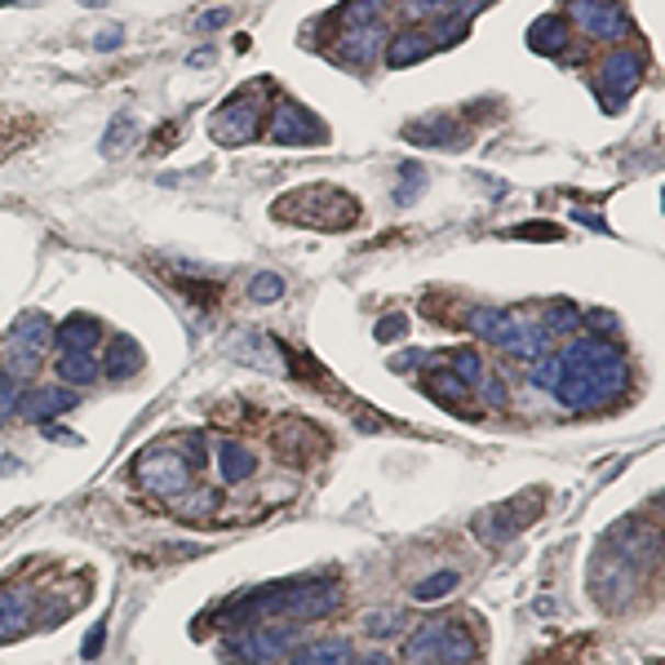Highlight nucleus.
<instances>
[{
	"label": "nucleus",
	"mask_w": 665,
	"mask_h": 665,
	"mask_svg": "<svg viewBox=\"0 0 665 665\" xmlns=\"http://www.w3.org/2000/svg\"><path fill=\"white\" fill-rule=\"evenodd\" d=\"M404 328H408L404 315H386V319L377 324V338H382V342H395V338H404Z\"/></svg>",
	"instance_id": "obj_24"
},
{
	"label": "nucleus",
	"mask_w": 665,
	"mask_h": 665,
	"mask_svg": "<svg viewBox=\"0 0 665 665\" xmlns=\"http://www.w3.org/2000/svg\"><path fill=\"white\" fill-rule=\"evenodd\" d=\"M258 121H262V98H258V93H236L232 102L217 106L213 138H217L222 147H240V143L258 138Z\"/></svg>",
	"instance_id": "obj_4"
},
{
	"label": "nucleus",
	"mask_w": 665,
	"mask_h": 665,
	"mask_svg": "<svg viewBox=\"0 0 665 665\" xmlns=\"http://www.w3.org/2000/svg\"><path fill=\"white\" fill-rule=\"evenodd\" d=\"M554 364H560V377H554V395H560L564 404H573V408H595V404L621 395L625 382H630L625 360H621L608 342H599V338L573 342L568 356L554 360Z\"/></svg>",
	"instance_id": "obj_1"
},
{
	"label": "nucleus",
	"mask_w": 665,
	"mask_h": 665,
	"mask_svg": "<svg viewBox=\"0 0 665 665\" xmlns=\"http://www.w3.org/2000/svg\"><path fill=\"white\" fill-rule=\"evenodd\" d=\"M458 582H462L458 573H435V577H426L421 586H413V599H421V604H426V599H443V595L458 590Z\"/></svg>",
	"instance_id": "obj_20"
},
{
	"label": "nucleus",
	"mask_w": 665,
	"mask_h": 665,
	"mask_svg": "<svg viewBox=\"0 0 665 665\" xmlns=\"http://www.w3.org/2000/svg\"><path fill=\"white\" fill-rule=\"evenodd\" d=\"M111 45H121V32H102L98 36V49H111Z\"/></svg>",
	"instance_id": "obj_27"
},
{
	"label": "nucleus",
	"mask_w": 665,
	"mask_h": 665,
	"mask_svg": "<svg viewBox=\"0 0 665 665\" xmlns=\"http://www.w3.org/2000/svg\"><path fill=\"white\" fill-rule=\"evenodd\" d=\"M475 652V639L462 621H449V617H439V621H426L413 639H408V661H426L435 656V665H462L471 661Z\"/></svg>",
	"instance_id": "obj_3"
},
{
	"label": "nucleus",
	"mask_w": 665,
	"mask_h": 665,
	"mask_svg": "<svg viewBox=\"0 0 665 665\" xmlns=\"http://www.w3.org/2000/svg\"><path fill=\"white\" fill-rule=\"evenodd\" d=\"M604 80H608V84H617V98H612V106H621V98H625V93H634V84L643 80V58H639V54H630V49L612 54V58H608V71H604Z\"/></svg>",
	"instance_id": "obj_8"
},
{
	"label": "nucleus",
	"mask_w": 665,
	"mask_h": 665,
	"mask_svg": "<svg viewBox=\"0 0 665 665\" xmlns=\"http://www.w3.org/2000/svg\"><path fill=\"white\" fill-rule=\"evenodd\" d=\"M360 665H395V661H391V656H386V652H369V656H364V661H360Z\"/></svg>",
	"instance_id": "obj_26"
},
{
	"label": "nucleus",
	"mask_w": 665,
	"mask_h": 665,
	"mask_svg": "<svg viewBox=\"0 0 665 665\" xmlns=\"http://www.w3.org/2000/svg\"><path fill=\"white\" fill-rule=\"evenodd\" d=\"M573 23L586 27L590 36H599V41H617V36L630 32V19L621 14V5H612V0H577Z\"/></svg>",
	"instance_id": "obj_7"
},
{
	"label": "nucleus",
	"mask_w": 665,
	"mask_h": 665,
	"mask_svg": "<svg viewBox=\"0 0 665 665\" xmlns=\"http://www.w3.org/2000/svg\"><path fill=\"white\" fill-rule=\"evenodd\" d=\"M143 369V347L134 338H125V332H116V342H111V356H106V373L111 377H134Z\"/></svg>",
	"instance_id": "obj_11"
},
{
	"label": "nucleus",
	"mask_w": 665,
	"mask_h": 665,
	"mask_svg": "<svg viewBox=\"0 0 665 665\" xmlns=\"http://www.w3.org/2000/svg\"><path fill=\"white\" fill-rule=\"evenodd\" d=\"M249 293H253V302H280L284 297V280L280 275H253V284H249Z\"/></svg>",
	"instance_id": "obj_22"
},
{
	"label": "nucleus",
	"mask_w": 665,
	"mask_h": 665,
	"mask_svg": "<svg viewBox=\"0 0 665 665\" xmlns=\"http://www.w3.org/2000/svg\"><path fill=\"white\" fill-rule=\"evenodd\" d=\"M102 634H106V630H102V625H98V630H93V634H89V643H84V656H89V661H93V656H98V647H102Z\"/></svg>",
	"instance_id": "obj_25"
},
{
	"label": "nucleus",
	"mask_w": 665,
	"mask_h": 665,
	"mask_svg": "<svg viewBox=\"0 0 665 665\" xmlns=\"http://www.w3.org/2000/svg\"><path fill=\"white\" fill-rule=\"evenodd\" d=\"M14 356L23 360V364H32L41 351H45V342H49V319H41V315H27L23 324H19V332H14Z\"/></svg>",
	"instance_id": "obj_9"
},
{
	"label": "nucleus",
	"mask_w": 665,
	"mask_h": 665,
	"mask_svg": "<svg viewBox=\"0 0 665 665\" xmlns=\"http://www.w3.org/2000/svg\"><path fill=\"white\" fill-rule=\"evenodd\" d=\"M71 404H76V395H71V391H36V395H27V408H23V413L41 421V417H54V413H67Z\"/></svg>",
	"instance_id": "obj_16"
},
{
	"label": "nucleus",
	"mask_w": 665,
	"mask_h": 665,
	"mask_svg": "<svg viewBox=\"0 0 665 665\" xmlns=\"http://www.w3.org/2000/svg\"><path fill=\"white\" fill-rule=\"evenodd\" d=\"M471 328L484 332L488 342L506 347V351L519 356V360H537V356L545 351V342H550V328H545V324H528L523 315L497 311V306H480V311L471 315Z\"/></svg>",
	"instance_id": "obj_2"
},
{
	"label": "nucleus",
	"mask_w": 665,
	"mask_h": 665,
	"mask_svg": "<svg viewBox=\"0 0 665 665\" xmlns=\"http://www.w3.org/2000/svg\"><path fill=\"white\" fill-rule=\"evenodd\" d=\"M58 373H63L67 382H80V386H89V382L98 377V369H93V360H89L84 351H63V360H58Z\"/></svg>",
	"instance_id": "obj_18"
},
{
	"label": "nucleus",
	"mask_w": 665,
	"mask_h": 665,
	"mask_svg": "<svg viewBox=\"0 0 665 665\" xmlns=\"http://www.w3.org/2000/svg\"><path fill=\"white\" fill-rule=\"evenodd\" d=\"M528 45H532L537 54H560V49H568V23H564L560 14H545L541 23L528 27Z\"/></svg>",
	"instance_id": "obj_10"
},
{
	"label": "nucleus",
	"mask_w": 665,
	"mask_h": 665,
	"mask_svg": "<svg viewBox=\"0 0 665 665\" xmlns=\"http://www.w3.org/2000/svg\"><path fill=\"white\" fill-rule=\"evenodd\" d=\"M373 49H377V27L369 23V27H347V36H342V54L351 58V63H369L373 58Z\"/></svg>",
	"instance_id": "obj_17"
},
{
	"label": "nucleus",
	"mask_w": 665,
	"mask_h": 665,
	"mask_svg": "<svg viewBox=\"0 0 665 665\" xmlns=\"http://www.w3.org/2000/svg\"><path fill=\"white\" fill-rule=\"evenodd\" d=\"M138 475H143V484L156 497H178L191 484V462L178 458V453H169V449H151V453H143Z\"/></svg>",
	"instance_id": "obj_5"
},
{
	"label": "nucleus",
	"mask_w": 665,
	"mask_h": 665,
	"mask_svg": "<svg viewBox=\"0 0 665 665\" xmlns=\"http://www.w3.org/2000/svg\"><path fill=\"white\" fill-rule=\"evenodd\" d=\"M449 373L458 377V382H466V386H484V364H480V356L475 351H453L449 356Z\"/></svg>",
	"instance_id": "obj_19"
},
{
	"label": "nucleus",
	"mask_w": 665,
	"mask_h": 665,
	"mask_svg": "<svg viewBox=\"0 0 665 665\" xmlns=\"http://www.w3.org/2000/svg\"><path fill=\"white\" fill-rule=\"evenodd\" d=\"M439 41L435 36H426V32H404V36H395L391 41V54H386V63L391 67H408V63H421L430 49H435Z\"/></svg>",
	"instance_id": "obj_12"
},
{
	"label": "nucleus",
	"mask_w": 665,
	"mask_h": 665,
	"mask_svg": "<svg viewBox=\"0 0 665 665\" xmlns=\"http://www.w3.org/2000/svg\"><path fill=\"white\" fill-rule=\"evenodd\" d=\"M58 342H63V351H93L98 347V319H89V315H71L67 324H63V332H58Z\"/></svg>",
	"instance_id": "obj_13"
},
{
	"label": "nucleus",
	"mask_w": 665,
	"mask_h": 665,
	"mask_svg": "<svg viewBox=\"0 0 665 665\" xmlns=\"http://www.w3.org/2000/svg\"><path fill=\"white\" fill-rule=\"evenodd\" d=\"M293 665H351V647L338 643V639H332V643H315V647L297 652Z\"/></svg>",
	"instance_id": "obj_15"
},
{
	"label": "nucleus",
	"mask_w": 665,
	"mask_h": 665,
	"mask_svg": "<svg viewBox=\"0 0 665 665\" xmlns=\"http://www.w3.org/2000/svg\"><path fill=\"white\" fill-rule=\"evenodd\" d=\"M19 399H23V391H19V373L0 369V421H5V417L19 408Z\"/></svg>",
	"instance_id": "obj_21"
},
{
	"label": "nucleus",
	"mask_w": 665,
	"mask_h": 665,
	"mask_svg": "<svg viewBox=\"0 0 665 665\" xmlns=\"http://www.w3.org/2000/svg\"><path fill=\"white\" fill-rule=\"evenodd\" d=\"M217 466H222V475L227 480H245V475H253V453L245 449V443H236V439H222L217 443Z\"/></svg>",
	"instance_id": "obj_14"
},
{
	"label": "nucleus",
	"mask_w": 665,
	"mask_h": 665,
	"mask_svg": "<svg viewBox=\"0 0 665 665\" xmlns=\"http://www.w3.org/2000/svg\"><path fill=\"white\" fill-rule=\"evenodd\" d=\"M430 395H443V399H466V395H471V386H466V382H458L449 369H443V373H435Z\"/></svg>",
	"instance_id": "obj_23"
},
{
	"label": "nucleus",
	"mask_w": 665,
	"mask_h": 665,
	"mask_svg": "<svg viewBox=\"0 0 665 665\" xmlns=\"http://www.w3.org/2000/svg\"><path fill=\"white\" fill-rule=\"evenodd\" d=\"M271 138L275 143H293V147H311V143H324L328 138V129L311 116L306 106H293V102H284L280 111H275V121H271Z\"/></svg>",
	"instance_id": "obj_6"
}]
</instances>
